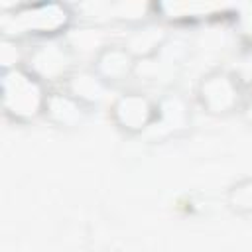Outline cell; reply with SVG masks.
Here are the masks:
<instances>
[{
  "label": "cell",
  "instance_id": "1",
  "mask_svg": "<svg viewBox=\"0 0 252 252\" xmlns=\"http://www.w3.org/2000/svg\"><path fill=\"white\" fill-rule=\"evenodd\" d=\"M4 93V108L16 120H32L39 112H43L47 94L41 89L39 79L32 71L14 69L4 73L2 81Z\"/></svg>",
  "mask_w": 252,
  "mask_h": 252
},
{
  "label": "cell",
  "instance_id": "2",
  "mask_svg": "<svg viewBox=\"0 0 252 252\" xmlns=\"http://www.w3.org/2000/svg\"><path fill=\"white\" fill-rule=\"evenodd\" d=\"M110 116L120 130L138 134L156 120V104L142 93H124L114 100Z\"/></svg>",
  "mask_w": 252,
  "mask_h": 252
},
{
  "label": "cell",
  "instance_id": "3",
  "mask_svg": "<svg viewBox=\"0 0 252 252\" xmlns=\"http://www.w3.org/2000/svg\"><path fill=\"white\" fill-rule=\"evenodd\" d=\"M197 94H199V102L211 114H226L234 110V106L238 104L240 91L234 77L222 71H217L203 77V81L199 83Z\"/></svg>",
  "mask_w": 252,
  "mask_h": 252
},
{
  "label": "cell",
  "instance_id": "4",
  "mask_svg": "<svg viewBox=\"0 0 252 252\" xmlns=\"http://www.w3.org/2000/svg\"><path fill=\"white\" fill-rule=\"evenodd\" d=\"M136 69V57L124 45L102 47L94 59L93 71L106 83H120L128 79Z\"/></svg>",
  "mask_w": 252,
  "mask_h": 252
},
{
  "label": "cell",
  "instance_id": "5",
  "mask_svg": "<svg viewBox=\"0 0 252 252\" xmlns=\"http://www.w3.org/2000/svg\"><path fill=\"white\" fill-rule=\"evenodd\" d=\"M87 110H89V106H85L81 100L71 96L67 91L65 93H51V94H47L45 106H43L45 116L53 124H57L61 128L79 126L85 120Z\"/></svg>",
  "mask_w": 252,
  "mask_h": 252
},
{
  "label": "cell",
  "instance_id": "6",
  "mask_svg": "<svg viewBox=\"0 0 252 252\" xmlns=\"http://www.w3.org/2000/svg\"><path fill=\"white\" fill-rule=\"evenodd\" d=\"M106 83L91 69V71H79L73 73L67 81V93L71 96H75L77 100H81L85 106H93L98 104L104 98L106 93Z\"/></svg>",
  "mask_w": 252,
  "mask_h": 252
},
{
  "label": "cell",
  "instance_id": "7",
  "mask_svg": "<svg viewBox=\"0 0 252 252\" xmlns=\"http://www.w3.org/2000/svg\"><path fill=\"white\" fill-rule=\"evenodd\" d=\"M69 65V57L63 47H41L33 53V69L32 73L37 79H55L65 75V67Z\"/></svg>",
  "mask_w": 252,
  "mask_h": 252
},
{
  "label": "cell",
  "instance_id": "8",
  "mask_svg": "<svg viewBox=\"0 0 252 252\" xmlns=\"http://www.w3.org/2000/svg\"><path fill=\"white\" fill-rule=\"evenodd\" d=\"M161 41H163V35L159 33V30H156V28H144L138 33H134L130 37L128 45H124V47L134 57H140V55L142 57H148V55H152L158 49V45H161Z\"/></svg>",
  "mask_w": 252,
  "mask_h": 252
},
{
  "label": "cell",
  "instance_id": "9",
  "mask_svg": "<svg viewBox=\"0 0 252 252\" xmlns=\"http://www.w3.org/2000/svg\"><path fill=\"white\" fill-rule=\"evenodd\" d=\"M226 201L234 213H242V215L252 213V177L242 179L236 185H232L228 189Z\"/></svg>",
  "mask_w": 252,
  "mask_h": 252
}]
</instances>
